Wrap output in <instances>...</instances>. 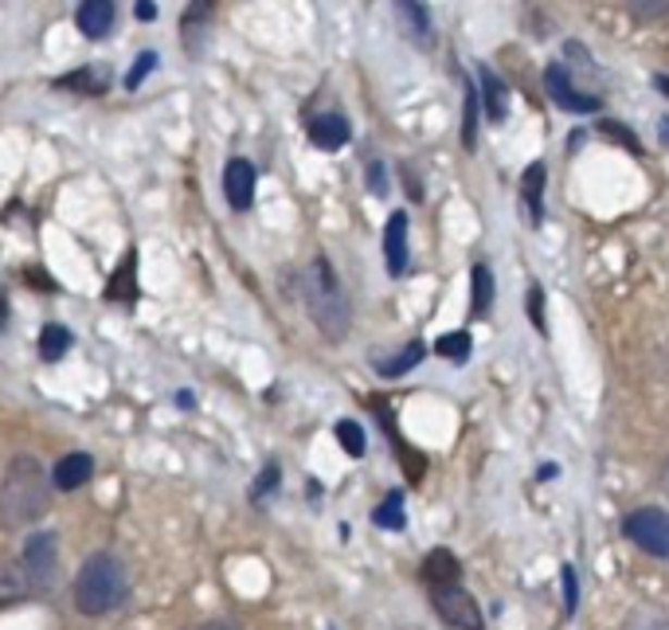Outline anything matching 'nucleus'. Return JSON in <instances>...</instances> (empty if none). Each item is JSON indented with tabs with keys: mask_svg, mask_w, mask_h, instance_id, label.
Here are the masks:
<instances>
[{
	"mask_svg": "<svg viewBox=\"0 0 669 630\" xmlns=\"http://www.w3.org/2000/svg\"><path fill=\"white\" fill-rule=\"evenodd\" d=\"M48 470L39 466V458L16 455L4 466V478H0V524L4 529H24V524L48 514Z\"/></svg>",
	"mask_w": 669,
	"mask_h": 630,
	"instance_id": "1",
	"label": "nucleus"
},
{
	"mask_svg": "<svg viewBox=\"0 0 669 630\" xmlns=\"http://www.w3.org/2000/svg\"><path fill=\"white\" fill-rule=\"evenodd\" d=\"M129 592L126 564L114 553H95L75 576V607L83 615H110L122 607Z\"/></svg>",
	"mask_w": 669,
	"mask_h": 630,
	"instance_id": "2",
	"label": "nucleus"
},
{
	"mask_svg": "<svg viewBox=\"0 0 669 630\" xmlns=\"http://www.w3.org/2000/svg\"><path fill=\"white\" fill-rule=\"evenodd\" d=\"M306 306H310V318L318 321V330L330 341H340L352 325V310H349V294L337 282V271L325 255L306 267Z\"/></svg>",
	"mask_w": 669,
	"mask_h": 630,
	"instance_id": "3",
	"label": "nucleus"
},
{
	"mask_svg": "<svg viewBox=\"0 0 669 630\" xmlns=\"http://www.w3.org/2000/svg\"><path fill=\"white\" fill-rule=\"evenodd\" d=\"M431 592V607L438 612V619L446 627L455 630H485V619H482V607L470 592H466L462 583H435L428 588Z\"/></svg>",
	"mask_w": 669,
	"mask_h": 630,
	"instance_id": "4",
	"label": "nucleus"
},
{
	"mask_svg": "<svg viewBox=\"0 0 669 630\" xmlns=\"http://www.w3.org/2000/svg\"><path fill=\"white\" fill-rule=\"evenodd\" d=\"M622 533L639 544L642 553L658 556V560H669V514L658 509V505H642L634 509L627 521H622Z\"/></svg>",
	"mask_w": 669,
	"mask_h": 630,
	"instance_id": "5",
	"label": "nucleus"
},
{
	"mask_svg": "<svg viewBox=\"0 0 669 630\" xmlns=\"http://www.w3.org/2000/svg\"><path fill=\"white\" fill-rule=\"evenodd\" d=\"M544 90H548V98H553L560 110H568V114H595V110L603 107V98L575 87L568 67H560V63H553V67L544 71Z\"/></svg>",
	"mask_w": 669,
	"mask_h": 630,
	"instance_id": "6",
	"label": "nucleus"
},
{
	"mask_svg": "<svg viewBox=\"0 0 669 630\" xmlns=\"http://www.w3.org/2000/svg\"><path fill=\"white\" fill-rule=\"evenodd\" d=\"M55 533H36L28 544H24V556H20V564L28 568L32 583L39 588H48L51 576H55V560H59V548H55Z\"/></svg>",
	"mask_w": 669,
	"mask_h": 630,
	"instance_id": "7",
	"label": "nucleus"
},
{
	"mask_svg": "<svg viewBox=\"0 0 669 630\" xmlns=\"http://www.w3.org/2000/svg\"><path fill=\"white\" fill-rule=\"evenodd\" d=\"M223 196L235 212H247L255 205V165L243 161V157H232L227 169H223Z\"/></svg>",
	"mask_w": 669,
	"mask_h": 630,
	"instance_id": "8",
	"label": "nucleus"
},
{
	"mask_svg": "<svg viewBox=\"0 0 669 630\" xmlns=\"http://www.w3.org/2000/svg\"><path fill=\"white\" fill-rule=\"evenodd\" d=\"M384 259H388V274L392 279H404L411 267V251H408V212H392L388 227H384Z\"/></svg>",
	"mask_w": 669,
	"mask_h": 630,
	"instance_id": "9",
	"label": "nucleus"
},
{
	"mask_svg": "<svg viewBox=\"0 0 669 630\" xmlns=\"http://www.w3.org/2000/svg\"><path fill=\"white\" fill-rule=\"evenodd\" d=\"M349 137H352V126H349V118L337 114V110H330V114H318L310 122V141L318 149H340V146H349Z\"/></svg>",
	"mask_w": 669,
	"mask_h": 630,
	"instance_id": "10",
	"label": "nucleus"
},
{
	"mask_svg": "<svg viewBox=\"0 0 669 630\" xmlns=\"http://www.w3.org/2000/svg\"><path fill=\"white\" fill-rule=\"evenodd\" d=\"M114 12L117 9L110 4V0H87V4H78L75 24L87 39H102V36H110V28H114Z\"/></svg>",
	"mask_w": 669,
	"mask_h": 630,
	"instance_id": "11",
	"label": "nucleus"
},
{
	"mask_svg": "<svg viewBox=\"0 0 669 630\" xmlns=\"http://www.w3.org/2000/svg\"><path fill=\"white\" fill-rule=\"evenodd\" d=\"M478 78H482V114L490 118V122H505V114H509V87H505L501 75L490 67L478 71Z\"/></svg>",
	"mask_w": 669,
	"mask_h": 630,
	"instance_id": "12",
	"label": "nucleus"
},
{
	"mask_svg": "<svg viewBox=\"0 0 669 630\" xmlns=\"http://www.w3.org/2000/svg\"><path fill=\"white\" fill-rule=\"evenodd\" d=\"M544 185H548V173H544L541 161H533L521 176V200H524V208H529L533 227H541L544 223Z\"/></svg>",
	"mask_w": 669,
	"mask_h": 630,
	"instance_id": "13",
	"label": "nucleus"
},
{
	"mask_svg": "<svg viewBox=\"0 0 669 630\" xmlns=\"http://www.w3.org/2000/svg\"><path fill=\"white\" fill-rule=\"evenodd\" d=\"M90 474H95V458L87 450H71V455L59 458L55 466V485L59 490H78V485H87Z\"/></svg>",
	"mask_w": 669,
	"mask_h": 630,
	"instance_id": "14",
	"label": "nucleus"
},
{
	"mask_svg": "<svg viewBox=\"0 0 669 630\" xmlns=\"http://www.w3.org/2000/svg\"><path fill=\"white\" fill-rule=\"evenodd\" d=\"M36 592V583H32L28 568L20 560H4L0 564V603H16V600H28Z\"/></svg>",
	"mask_w": 669,
	"mask_h": 630,
	"instance_id": "15",
	"label": "nucleus"
},
{
	"mask_svg": "<svg viewBox=\"0 0 669 630\" xmlns=\"http://www.w3.org/2000/svg\"><path fill=\"white\" fill-rule=\"evenodd\" d=\"M428 357V345L423 341H408L404 349L399 353H392V357H384V360H376V372L384 380H399L404 372H411L419 365V360Z\"/></svg>",
	"mask_w": 669,
	"mask_h": 630,
	"instance_id": "16",
	"label": "nucleus"
},
{
	"mask_svg": "<svg viewBox=\"0 0 669 630\" xmlns=\"http://www.w3.org/2000/svg\"><path fill=\"white\" fill-rule=\"evenodd\" d=\"M107 298L110 301H134L137 298V251H129L126 259L117 262V271L107 282Z\"/></svg>",
	"mask_w": 669,
	"mask_h": 630,
	"instance_id": "17",
	"label": "nucleus"
},
{
	"mask_svg": "<svg viewBox=\"0 0 669 630\" xmlns=\"http://www.w3.org/2000/svg\"><path fill=\"white\" fill-rule=\"evenodd\" d=\"M458 576H462V568H458V560L446 548H435V553L423 560V580H428V588H435V583H458Z\"/></svg>",
	"mask_w": 669,
	"mask_h": 630,
	"instance_id": "18",
	"label": "nucleus"
},
{
	"mask_svg": "<svg viewBox=\"0 0 669 630\" xmlns=\"http://www.w3.org/2000/svg\"><path fill=\"white\" fill-rule=\"evenodd\" d=\"M470 282H474V318H482V313L494 310V271H490V262H474Z\"/></svg>",
	"mask_w": 669,
	"mask_h": 630,
	"instance_id": "19",
	"label": "nucleus"
},
{
	"mask_svg": "<svg viewBox=\"0 0 669 630\" xmlns=\"http://www.w3.org/2000/svg\"><path fill=\"white\" fill-rule=\"evenodd\" d=\"M71 330L67 325H55V321H51V325H44V333H39V357L44 360H63V353L71 349Z\"/></svg>",
	"mask_w": 669,
	"mask_h": 630,
	"instance_id": "20",
	"label": "nucleus"
},
{
	"mask_svg": "<svg viewBox=\"0 0 669 630\" xmlns=\"http://www.w3.org/2000/svg\"><path fill=\"white\" fill-rule=\"evenodd\" d=\"M59 87L83 90V95H102V90H107V71L102 67H83V71H75V75L59 78Z\"/></svg>",
	"mask_w": 669,
	"mask_h": 630,
	"instance_id": "21",
	"label": "nucleus"
},
{
	"mask_svg": "<svg viewBox=\"0 0 669 630\" xmlns=\"http://www.w3.org/2000/svg\"><path fill=\"white\" fill-rule=\"evenodd\" d=\"M470 349H474V341H470V333L466 330L446 333V337L435 341V353L450 360V365H466V360H470Z\"/></svg>",
	"mask_w": 669,
	"mask_h": 630,
	"instance_id": "22",
	"label": "nucleus"
},
{
	"mask_svg": "<svg viewBox=\"0 0 669 630\" xmlns=\"http://www.w3.org/2000/svg\"><path fill=\"white\" fill-rule=\"evenodd\" d=\"M372 521H376L380 529H392V533H399V529L408 524V521H404V494L396 490V494L384 497V505H380L376 514H372Z\"/></svg>",
	"mask_w": 669,
	"mask_h": 630,
	"instance_id": "23",
	"label": "nucleus"
},
{
	"mask_svg": "<svg viewBox=\"0 0 669 630\" xmlns=\"http://www.w3.org/2000/svg\"><path fill=\"white\" fill-rule=\"evenodd\" d=\"M478 114H482V102H478L474 83H466V114H462V146L474 149L478 141Z\"/></svg>",
	"mask_w": 669,
	"mask_h": 630,
	"instance_id": "24",
	"label": "nucleus"
},
{
	"mask_svg": "<svg viewBox=\"0 0 669 630\" xmlns=\"http://www.w3.org/2000/svg\"><path fill=\"white\" fill-rule=\"evenodd\" d=\"M337 443L345 446V455L364 458V446H369V438H364V427H360V423H352V419H340V423H337Z\"/></svg>",
	"mask_w": 669,
	"mask_h": 630,
	"instance_id": "25",
	"label": "nucleus"
},
{
	"mask_svg": "<svg viewBox=\"0 0 669 630\" xmlns=\"http://www.w3.org/2000/svg\"><path fill=\"white\" fill-rule=\"evenodd\" d=\"M153 67H157V55H153V51H141V55L134 59V67L126 71V90L141 87V83H146V75H149Z\"/></svg>",
	"mask_w": 669,
	"mask_h": 630,
	"instance_id": "26",
	"label": "nucleus"
},
{
	"mask_svg": "<svg viewBox=\"0 0 669 630\" xmlns=\"http://www.w3.org/2000/svg\"><path fill=\"white\" fill-rule=\"evenodd\" d=\"M560 580H563V612L575 615V607H580V580H575V568H572V564H563Z\"/></svg>",
	"mask_w": 669,
	"mask_h": 630,
	"instance_id": "27",
	"label": "nucleus"
},
{
	"mask_svg": "<svg viewBox=\"0 0 669 630\" xmlns=\"http://www.w3.org/2000/svg\"><path fill=\"white\" fill-rule=\"evenodd\" d=\"M278 478H282L278 462H271V466H267V470H262V474H259V482H255V490H251V497H255V502H262V497L271 494L274 485H278Z\"/></svg>",
	"mask_w": 669,
	"mask_h": 630,
	"instance_id": "28",
	"label": "nucleus"
},
{
	"mask_svg": "<svg viewBox=\"0 0 669 630\" xmlns=\"http://www.w3.org/2000/svg\"><path fill=\"white\" fill-rule=\"evenodd\" d=\"M399 12H404V16H411V24H416V28L423 32V36H428V32H431L428 4H399Z\"/></svg>",
	"mask_w": 669,
	"mask_h": 630,
	"instance_id": "29",
	"label": "nucleus"
},
{
	"mask_svg": "<svg viewBox=\"0 0 669 630\" xmlns=\"http://www.w3.org/2000/svg\"><path fill=\"white\" fill-rule=\"evenodd\" d=\"M529 313H533L536 330L544 333V318H541V286H533V291H529Z\"/></svg>",
	"mask_w": 669,
	"mask_h": 630,
	"instance_id": "30",
	"label": "nucleus"
},
{
	"mask_svg": "<svg viewBox=\"0 0 669 630\" xmlns=\"http://www.w3.org/2000/svg\"><path fill=\"white\" fill-rule=\"evenodd\" d=\"M369 188L372 193H388V185H384V165H369Z\"/></svg>",
	"mask_w": 669,
	"mask_h": 630,
	"instance_id": "31",
	"label": "nucleus"
},
{
	"mask_svg": "<svg viewBox=\"0 0 669 630\" xmlns=\"http://www.w3.org/2000/svg\"><path fill=\"white\" fill-rule=\"evenodd\" d=\"M193 630H239V622H232V619H212V622H200V627H193Z\"/></svg>",
	"mask_w": 669,
	"mask_h": 630,
	"instance_id": "32",
	"label": "nucleus"
},
{
	"mask_svg": "<svg viewBox=\"0 0 669 630\" xmlns=\"http://www.w3.org/2000/svg\"><path fill=\"white\" fill-rule=\"evenodd\" d=\"M137 20H157V4H149V0H137Z\"/></svg>",
	"mask_w": 669,
	"mask_h": 630,
	"instance_id": "33",
	"label": "nucleus"
},
{
	"mask_svg": "<svg viewBox=\"0 0 669 630\" xmlns=\"http://www.w3.org/2000/svg\"><path fill=\"white\" fill-rule=\"evenodd\" d=\"M658 137H661V141H666V146H669V114L658 122Z\"/></svg>",
	"mask_w": 669,
	"mask_h": 630,
	"instance_id": "34",
	"label": "nucleus"
},
{
	"mask_svg": "<svg viewBox=\"0 0 669 630\" xmlns=\"http://www.w3.org/2000/svg\"><path fill=\"white\" fill-rule=\"evenodd\" d=\"M176 404H181V408H193V404H196L193 392H181V396H176Z\"/></svg>",
	"mask_w": 669,
	"mask_h": 630,
	"instance_id": "35",
	"label": "nucleus"
},
{
	"mask_svg": "<svg viewBox=\"0 0 669 630\" xmlns=\"http://www.w3.org/2000/svg\"><path fill=\"white\" fill-rule=\"evenodd\" d=\"M4 321H9V301H4V294H0V330H4Z\"/></svg>",
	"mask_w": 669,
	"mask_h": 630,
	"instance_id": "36",
	"label": "nucleus"
},
{
	"mask_svg": "<svg viewBox=\"0 0 669 630\" xmlns=\"http://www.w3.org/2000/svg\"><path fill=\"white\" fill-rule=\"evenodd\" d=\"M646 630H669V622H654V627H646Z\"/></svg>",
	"mask_w": 669,
	"mask_h": 630,
	"instance_id": "37",
	"label": "nucleus"
}]
</instances>
